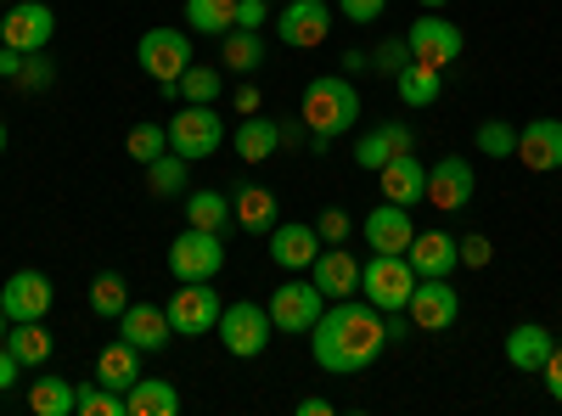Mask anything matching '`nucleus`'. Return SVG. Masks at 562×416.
<instances>
[{"label": "nucleus", "mask_w": 562, "mask_h": 416, "mask_svg": "<svg viewBox=\"0 0 562 416\" xmlns=\"http://www.w3.org/2000/svg\"><path fill=\"white\" fill-rule=\"evenodd\" d=\"M383 349H389V321H383L378 304L338 299V304L310 327V355H315L321 372H333V378L366 372V366L378 360Z\"/></svg>", "instance_id": "f257e3e1"}, {"label": "nucleus", "mask_w": 562, "mask_h": 416, "mask_svg": "<svg viewBox=\"0 0 562 416\" xmlns=\"http://www.w3.org/2000/svg\"><path fill=\"white\" fill-rule=\"evenodd\" d=\"M299 119L310 124V147L326 153V142H338L344 130H355V119H360V90L349 85V74H321V79L304 85Z\"/></svg>", "instance_id": "f03ea898"}, {"label": "nucleus", "mask_w": 562, "mask_h": 416, "mask_svg": "<svg viewBox=\"0 0 562 416\" xmlns=\"http://www.w3.org/2000/svg\"><path fill=\"white\" fill-rule=\"evenodd\" d=\"M360 293H366V304H378L383 315L405 310L411 293H416L411 259H405V254H371V259L360 265Z\"/></svg>", "instance_id": "7ed1b4c3"}, {"label": "nucleus", "mask_w": 562, "mask_h": 416, "mask_svg": "<svg viewBox=\"0 0 562 416\" xmlns=\"http://www.w3.org/2000/svg\"><path fill=\"white\" fill-rule=\"evenodd\" d=\"M220 270H225V243H220V231L186 225L180 237L169 243V276H175V282H214Z\"/></svg>", "instance_id": "20e7f679"}, {"label": "nucleus", "mask_w": 562, "mask_h": 416, "mask_svg": "<svg viewBox=\"0 0 562 416\" xmlns=\"http://www.w3.org/2000/svg\"><path fill=\"white\" fill-rule=\"evenodd\" d=\"M225 142V119L214 108H198V102H186L175 119H169V153H180L186 164H198V158H214Z\"/></svg>", "instance_id": "39448f33"}, {"label": "nucleus", "mask_w": 562, "mask_h": 416, "mask_svg": "<svg viewBox=\"0 0 562 416\" xmlns=\"http://www.w3.org/2000/svg\"><path fill=\"white\" fill-rule=\"evenodd\" d=\"M220 344H225V355H237V360H254V355H265V344H270V310L265 304H248V299H237V304H225L220 310Z\"/></svg>", "instance_id": "423d86ee"}, {"label": "nucleus", "mask_w": 562, "mask_h": 416, "mask_svg": "<svg viewBox=\"0 0 562 416\" xmlns=\"http://www.w3.org/2000/svg\"><path fill=\"white\" fill-rule=\"evenodd\" d=\"M164 310H169L175 338H203V333L220 327V310H225V304H220V293H214L209 282H180Z\"/></svg>", "instance_id": "0eeeda50"}, {"label": "nucleus", "mask_w": 562, "mask_h": 416, "mask_svg": "<svg viewBox=\"0 0 562 416\" xmlns=\"http://www.w3.org/2000/svg\"><path fill=\"white\" fill-rule=\"evenodd\" d=\"M326 315V293L315 282H281L270 293V327L276 333H310Z\"/></svg>", "instance_id": "6e6552de"}, {"label": "nucleus", "mask_w": 562, "mask_h": 416, "mask_svg": "<svg viewBox=\"0 0 562 416\" xmlns=\"http://www.w3.org/2000/svg\"><path fill=\"white\" fill-rule=\"evenodd\" d=\"M135 57L158 85H175L186 68H192V40H186L180 29H147L140 45H135Z\"/></svg>", "instance_id": "1a4fd4ad"}, {"label": "nucleus", "mask_w": 562, "mask_h": 416, "mask_svg": "<svg viewBox=\"0 0 562 416\" xmlns=\"http://www.w3.org/2000/svg\"><path fill=\"white\" fill-rule=\"evenodd\" d=\"M405 315H411V327H422V333H450L461 321V293L450 288V276H428V282L411 293Z\"/></svg>", "instance_id": "9d476101"}, {"label": "nucleus", "mask_w": 562, "mask_h": 416, "mask_svg": "<svg viewBox=\"0 0 562 416\" xmlns=\"http://www.w3.org/2000/svg\"><path fill=\"white\" fill-rule=\"evenodd\" d=\"M405 45H411V63H422V68H450V63H461V29L450 23V18H416L411 23V34H405Z\"/></svg>", "instance_id": "9b49d317"}, {"label": "nucleus", "mask_w": 562, "mask_h": 416, "mask_svg": "<svg viewBox=\"0 0 562 416\" xmlns=\"http://www.w3.org/2000/svg\"><path fill=\"white\" fill-rule=\"evenodd\" d=\"M0 40L18 45V52H45L57 40V12L45 0H12V12L0 18Z\"/></svg>", "instance_id": "f8f14e48"}, {"label": "nucleus", "mask_w": 562, "mask_h": 416, "mask_svg": "<svg viewBox=\"0 0 562 416\" xmlns=\"http://www.w3.org/2000/svg\"><path fill=\"white\" fill-rule=\"evenodd\" d=\"M326 29H333L326 0H288V7L276 12V34H281V45H293V52H310V45H321Z\"/></svg>", "instance_id": "ddd939ff"}, {"label": "nucleus", "mask_w": 562, "mask_h": 416, "mask_svg": "<svg viewBox=\"0 0 562 416\" xmlns=\"http://www.w3.org/2000/svg\"><path fill=\"white\" fill-rule=\"evenodd\" d=\"M52 276L45 270H12V282L0 288V310H7L12 321H45V310H52Z\"/></svg>", "instance_id": "4468645a"}, {"label": "nucleus", "mask_w": 562, "mask_h": 416, "mask_svg": "<svg viewBox=\"0 0 562 416\" xmlns=\"http://www.w3.org/2000/svg\"><path fill=\"white\" fill-rule=\"evenodd\" d=\"M473 187H479V180H473V164H467V158H439L428 169V203L445 209V214L473 203Z\"/></svg>", "instance_id": "2eb2a0df"}, {"label": "nucleus", "mask_w": 562, "mask_h": 416, "mask_svg": "<svg viewBox=\"0 0 562 416\" xmlns=\"http://www.w3.org/2000/svg\"><path fill=\"white\" fill-rule=\"evenodd\" d=\"M360 237L371 243V254H405L411 237H416V225L400 203H378L366 220H360Z\"/></svg>", "instance_id": "dca6fc26"}, {"label": "nucleus", "mask_w": 562, "mask_h": 416, "mask_svg": "<svg viewBox=\"0 0 562 416\" xmlns=\"http://www.w3.org/2000/svg\"><path fill=\"white\" fill-rule=\"evenodd\" d=\"M119 333H124V344H135L140 355H158V349H169V338H175L169 310H158V304H124Z\"/></svg>", "instance_id": "f3484780"}, {"label": "nucleus", "mask_w": 562, "mask_h": 416, "mask_svg": "<svg viewBox=\"0 0 562 416\" xmlns=\"http://www.w3.org/2000/svg\"><path fill=\"white\" fill-rule=\"evenodd\" d=\"M405 259H411V270H416V282H428V276H456L461 248H456L450 231H416L411 248H405Z\"/></svg>", "instance_id": "a211bd4d"}, {"label": "nucleus", "mask_w": 562, "mask_h": 416, "mask_svg": "<svg viewBox=\"0 0 562 416\" xmlns=\"http://www.w3.org/2000/svg\"><path fill=\"white\" fill-rule=\"evenodd\" d=\"M512 158H524L535 175H551L562 169V119H535L518 130V153Z\"/></svg>", "instance_id": "6ab92c4d"}, {"label": "nucleus", "mask_w": 562, "mask_h": 416, "mask_svg": "<svg viewBox=\"0 0 562 416\" xmlns=\"http://www.w3.org/2000/svg\"><path fill=\"white\" fill-rule=\"evenodd\" d=\"M394 153H416V135H411V124H371L360 142H355V164L366 169V175H378Z\"/></svg>", "instance_id": "aec40b11"}, {"label": "nucleus", "mask_w": 562, "mask_h": 416, "mask_svg": "<svg viewBox=\"0 0 562 416\" xmlns=\"http://www.w3.org/2000/svg\"><path fill=\"white\" fill-rule=\"evenodd\" d=\"M378 187H383V198H389V203L411 209L416 198H428V169H422V158H416V153H394V158L378 169Z\"/></svg>", "instance_id": "412c9836"}, {"label": "nucleus", "mask_w": 562, "mask_h": 416, "mask_svg": "<svg viewBox=\"0 0 562 416\" xmlns=\"http://www.w3.org/2000/svg\"><path fill=\"white\" fill-rule=\"evenodd\" d=\"M315 254H321V231H315V225H299V220L270 225V259H276L281 270H310Z\"/></svg>", "instance_id": "4be33fe9"}, {"label": "nucleus", "mask_w": 562, "mask_h": 416, "mask_svg": "<svg viewBox=\"0 0 562 416\" xmlns=\"http://www.w3.org/2000/svg\"><path fill=\"white\" fill-rule=\"evenodd\" d=\"M310 270H315L310 282H315L326 299H355V293H360V259H355L349 248H326V254H315Z\"/></svg>", "instance_id": "5701e85b"}, {"label": "nucleus", "mask_w": 562, "mask_h": 416, "mask_svg": "<svg viewBox=\"0 0 562 416\" xmlns=\"http://www.w3.org/2000/svg\"><path fill=\"white\" fill-rule=\"evenodd\" d=\"M140 378H147V366H140V349L135 344H108L102 355H97V383L102 389H113V394H130Z\"/></svg>", "instance_id": "b1692460"}, {"label": "nucleus", "mask_w": 562, "mask_h": 416, "mask_svg": "<svg viewBox=\"0 0 562 416\" xmlns=\"http://www.w3.org/2000/svg\"><path fill=\"white\" fill-rule=\"evenodd\" d=\"M551 327H540V321H524V327L506 333V366H518V372H540V366L551 360Z\"/></svg>", "instance_id": "393cba45"}, {"label": "nucleus", "mask_w": 562, "mask_h": 416, "mask_svg": "<svg viewBox=\"0 0 562 416\" xmlns=\"http://www.w3.org/2000/svg\"><path fill=\"white\" fill-rule=\"evenodd\" d=\"M124 411H130V416H175V411H180V389L164 383V378H140V383L124 394Z\"/></svg>", "instance_id": "a878e982"}, {"label": "nucleus", "mask_w": 562, "mask_h": 416, "mask_svg": "<svg viewBox=\"0 0 562 416\" xmlns=\"http://www.w3.org/2000/svg\"><path fill=\"white\" fill-rule=\"evenodd\" d=\"M270 153H281V124L248 113V119L237 124V158H243V164H265Z\"/></svg>", "instance_id": "bb28decb"}, {"label": "nucleus", "mask_w": 562, "mask_h": 416, "mask_svg": "<svg viewBox=\"0 0 562 416\" xmlns=\"http://www.w3.org/2000/svg\"><path fill=\"white\" fill-rule=\"evenodd\" d=\"M7 349L23 360V372L29 366H45L52 360V349H57V338L45 333V321H12V333H7Z\"/></svg>", "instance_id": "cd10ccee"}, {"label": "nucleus", "mask_w": 562, "mask_h": 416, "mask_svg": "<svg viewBox=\"0 0 562 416\" xmlns=\"http://www.w3.org/2000/svg\"><path fill=\"white\" fill-rule=\"evenodd\" d=\"M220 63H225L231 74H254V68L265 63L259 29H225V34H220Z\"/></svg>", "instance_id": "c85d7f7f"}, {"label": "nucleus", "mask_w": 562, "mask_h": 416, "mask_svg": "<svg viewBox=\"0 0 562 416\" xmlns=\"http://www.w3.org/2000/svg\"><path fill=\"white\" fill-rule=\"evenodd\" d=\"M394 90H400V102H405V108H434V102H439V90H445V79H439V68L405 63V68L394 74Z\"/></svg>", "instance_id": "c756f323"}, {"label": "nucleus", "mask_w": 562, "mask_h": 416, "mask_svg": "<svg viewBox=\"0 0 562 416\" xmlns=\"http://www.w3.org/2000/svg\"><path fill=\"white\" fill-rule=\"evenodd\" d=\"M180 203H186V225H198V231H220V237H225V225L237 220V209H231V198H225V192H186Z\"/></svg>", "instance_id": "7c9ffc66"}, {"label": "nucleus", "mask_w": 562, "mask_h": 416, "mask_svg": "<svg viewBox=\"0 0 562 416\" xmlns=\"http://www.w3.org/2000/svg\"><path fill=\"white\" fill-rule=\"evenodd\" d=\"M186 23L192 34H225L237 29V0H186Z\"/></svg>", "instance_id": "2f4dec72"}, {"label": "nucleus", "mask_w": 562, "mask_h": 416, "mask_svg": "<svg viewBox=\"0 0 562 416\" xmlns=\"http://www.w3.org/2000/svg\"><path fill=\"white\" fill-rule=\"evenodd\" d=\"M231 209H237V225L243 231H270L276 225V192L270 187H243Z\"/></svg>", "instance_id": "473e14b6"}, {"label": "nucleus", "mask_w": 562, "mask_h": 416, "mask_svg": "<svg viewBox=\"0 0 562 416\" xmlns=\"http://www.w3.org/2000/svg\"><path fill=\"white\" fill-rule=\"evenodd\" d=\"M220 90H225V74H220V68H203V63H192V68L180 74V102L214 108V102H220Z\"/></svg>", "instance_id": "72a5a7b5"}, {"label": "nucleus", "mask_w": 562, "mask_h": 416, "mask_svg": "<svg viewBox=\"0 0 562 416\" xmlns=\"http://www.w3.org/2000/svg\"><path fill=\"white\" fill-rule=\"evenodd\" d=\"M147 187H153V198H186V192H192V187H186V158L180 153L153 158L147 164Z\"/></svg>", "instance_id": "f704fd0d"}, {"label": "nucleus", "mask_w": 562, "mask_h": 416, "mask_svg": "<svg viewBox=\"0 0 562 416\" xmlns=\"http://www.w3.org/2000/svg\"><path fill=\"white\" fill-rule=\"evenodd\" d=\"M29 411H40V416H74V383H63V378H34Z\"/></svg>", "instance_id": "c9c22d12"}, {"label": "nucleus", "mask_w": 562, "mask_h": 416, "mask_svg": "<svg viewBox=\"0 0 562 416\" xmlns=\"http://www.w3.org/2000/svg\"><path fill=\"white\" fill-rule=\"evenodd\" d=\"M124 153H130L140 169H147L153 158L169 153V124H153V119H147V124H135V130H130V142H124Z\"/></svg>", "instance_id": "e433bc0d"}, {"label": "nucleus", "mask_w": 562, "mask_h": 416, "mask_svg": "<svg viewBox=\"0 0 562 416\" xmlns=\"http://www.w3.org/2000/svg\"><path fill=\"white\" fill-rule=\"evenodd\" d=\"M74 416H130V411H124V394L85 383V389H74Z\"/></svg>", "instance_id": "4c0bfd02"}, {"label": "nucleus", "mask_w": 562, "mask_h": 416, "mask_svg": "<svg viewBox=\"0 0 562 416\" xmlns=\"http://www.w3.org/2000/svg\"><path fill=\"white\" fill-rule=\"evenodd\" d=\"M124 304H130L124 276L119 270H102L97 282H90V310H97V315H124Z\"/></svg>", "instance_id": "58836bf2"}, {"label": "nucleus", "mask_w": 562, "mask_h": 416, "mask_svg": "<svg viewBox=\"0 0 562 416\" xmlns=\"http://www.w3.org/2000/svg\"><path fill=\"white\" fill-rule=\"evenodd\" d=\"M479 153H484V158H512V153H518V124L484 119V124H479Z\"/></svg>", "instance_id": "ea45409f"}, {"label": "nucleus", "mask_w": 562, "mask_h": 416, "mask_svg": "<svg viewBox=\"0 0 562 416\" xmlns=\"http://www.w3.org/2000/svg\"><path fill=\"white\" fill-rule=\"evenodd\" d=\"M18 85H23V90H52V85H57V63L45 57V52H29V57H23Z\"/></svg>", "instance_id": "a19ab883"}, {"label": "nucleus", "mask_w": 562, "mask_h": 416, "mask_svg": "<svg viewBox=\"0 0 562 416\" xmlns=\"http://www.w3.org/2000/svg\"><path fill=\"white\" fill-rule=\"evenodd\" d=\"M405 63H411V45H405V40H383L378 52H371V68H378V74H389V79H394Z\"/></svg>", "instance_id": "79ce46f5"}, {"label": "nucleus", "mask_w": 562, "mask_h": 416, "mask_svg": "<svg viewBox=\"0 0 562 416\" xmlns=\"http://www.w3.org/2000/svg\"><path fill=\"white\" fill-rule=\"evenodd\" d=\"M456 248H461V265H473V270H484V265H490V237H479V231L456 237Z\"/></svg>", "instance_id": "37998d69"}, {"label": "nucleus", "mask_w": 562, "mask_h": 416, "mask_svg": "<svg viewBox=\"0 0 562 416\" xmlns=\"http://www.w3.org/2000/svg\"><path fill=\"white\" fill-rule=\"evenodd\" d=\"M338 12H344L349 23H378V18L389 12V0H338Z\"/></svg>", "instance_id": "c03bdc74"}, {"label": "nucleus", "mask_w": 562, "mask_h": 416, "mask_svg": "<svg viewBox=\"0 0 562 416\" xmlns=\"http://www.w3.org/2000/svg\"><path fill=\"white\" fill-rule=\"evenodd\" d=\"M349 225H355V220H349L344 209H326V214L315 220V231H321V243H344V237H349Z\"/></svg>", "instance_id": "a18cd8bd"}, {"label": "nucleus", "mask_w": 562, "mask_h": 416, "mask_svg": "<svg viewBox=\"0 0 562 416\" xmlns=\"http://www.w3.org/2000/svg\"><path fill=\"white\" fill-rule=\"evenodd\" d=\"M270 18V0H237V29H259Z\"/></svg>", "instance_id": "49530a36"}, {"label": "nucleus", "mask_w": 562, "mask_h": 416, "mask_svg": "<svg viewBox=\"0 0 562 416\" xmlns=\"http://www.w3.org/2000/svg\"><path fill=\"white\" fill-rule=\"evenodd\" d=\"M540 378H546V389H551V400L562 405V349H551V360L540 366Z\"/></svg>", "instance_id": "de8ad7c7"}, {"label": "nucleus", "mask_w": 562, "mask_h": 416, "mask_svg": "<svg viewBox=\"0 0 562 416\" xmlns=\"http://www.w3.org/2000/svg\"><path fill=\"white\" fill-rule=\"evenodd\" d=\"M23 57H29V52H18V45L0 40V79H18V74H23Z\"/></svg>", "instance_id": "09e8293b"}, {"label": "nucleus", "mask_w": 562, "mask_h": 416, "mask_svg": "<svg viewBox=\"0 0 562 416\" xmlns=\"http://www.w3.org/2000/svg\"><path fill=\"white\" fill-rule=\"evenodd\" d=\"M18 372H23V360H18L7 344H0V389H12V383H18Z\"/></svg>", "instance_id": "8fccbe9b"}, {"label": "nucleus", "mask_w": 562, "mask_h": 416, "mask_svg": "<svg viewBox=\"0 0 562 416\" xmlns=\"http://www.w3.org/2000/svg\"><path fill=\"white\" fill-rule=\"evenodd\" d=\"M383 321H389V344H405V338H411V315H405V310H394V315H383Z\"/></svg>", "instance_id": "3c124183"}, {"label": "nucleus", "mask_w": 562, "mask_h": 416, "mask_svg": "<svg viewBox=\"0 0 562 416\" xmlns=\"http://www.w3.org/2000/svg\"><path fill=\"white\" fill-rule=\"evenodd\" d=\"M299 416H333V400H326V394H310V400H299Z\"/></svg>", "instance_id": "603ef678"}, {"label": "nucleus", "mask_w": 562, "mask_h": 416, "mask_svg": "<svg viewBox=\"0 0 562 416\" xmlns=\"http://www.w3.org/2000/svg\"><path fill=\"white\" fill-rule=\"evenodd\" d=\"M304 135H310V124H304V119H293V124H281V147H299Z\"/></svg>", "instance_id": "864d4df0"}, {"label": "nucleus", "mask_w": 562, "mask_h": 416, "mask_svg": "<svg viewBox=\"0 0 562 416\" xmlns=\"http://www.w3.org/2000/svg\"><path fill=\"white\" fill-rule=\"evenodd\" d=\"M366 68H371L366 52H344V74H366Z\"/></svg>", "instance_id": "5fc2aeb1"}, {"label": "nucleus", "mask_w": 562, "mask_h": 416, "mask_svg": "<svg viewBox=\"0 0 562 416\" xmlns=\"http://www.w3.org/2000/svg\"><path fill=\"white\" fill-rule=\"evenodd\" d=\"M237 108H243V113H259V90H254V85L237 90Z\"/></svg>", "instance_id": "6e6d98bb"}, {"label": "nucleus", "mask_w": 562, "mask_h": 416, "mask_svg": "<svg viewBox=\"0 0 562 416\" xmlns=\"http://www.w3.org/2000/svg\"><path fill=\"white\" fill-rule=\"evenodd\" d=\"M7 333H12V315H7V310H0V344H7Z\"/></svg>", "instance_id": "4d7b16f0"}, {"label": "nucleus", "mask_w": 562, "mask_h": 416, "mask_svg": "<svg viewBox=\"0 0 562 416\" xmlns=\"http://www.w3.org/2000/svg\"><path fill=\"white\" fill-rule=\"evenodd\" d=\"M416 7H428V12H445V7H450V0H416Z\"/></svg>", "instance_id": "13d9d810"}, {"label": "nucleus", "mask_w": 562, "mask_h": 416, "mask_svg": "<svg viewBox=\"0 0 562 416\" xmlns=\"http://www.w3.org/2000/svg\"><path fill=\"white\" fill-rule=\"evenodd\" d=\"M0 153H7V119H0Z\"/></svg>", "instance_id": "bf43d9fd"}]
</instances>
